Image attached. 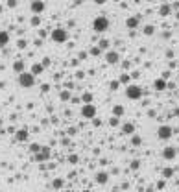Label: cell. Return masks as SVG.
I'll return each mask as SVG.
<instances>
[{"label":"cell","mask_w":179,"mask_h":192,"mask_svg":"<svg viewBox=\"0 0 179 192\" xmlns=\"http://www.w3.org/2000/svg\"><path fill=\"white\" fill-rule=\"evenodd\" d=\"M111 126H118V118H116V116L111 118Z\"/></svg>","instance_id":"f546056e"},{"label":"cell","mask_w":179,"mask_h":192,"mask_svg":"<svg viewBox=\"0 0 179 192\" xmlns=\"http://www.w3.org/2000/svg\"><path fill=\"white\" fill-rule=\"evenodd\" d=\"M54 187H55V189H61V187H63V181H61V179L54 181Z\"/></svg>","instance_id":"4316f807"},{"label":"cell","mask_w":179,"mask_h":192,"mask_svg":"<svg viewBox=\"0 0 179 192\" xmlns=\"http://www.w3.org/2000/svg\"><path fill=\"white\" fill-rule=\"evenodd\" d=\"M15 137H17V141L24 142V141H28V131H26V129H18V131L15 133Z\"/></svg>","instance_id":"5bb4252c"},{"label":"cell","mask_w":179,"mask_h":192,"mask_svg":"<svg viewBox=\"0 0 179 192\" xmlns=\"http://www.w3.org/2000/svg\"><path fill=\"white\" fill-rule=\"evenodd\" d=\"M107 179H109V174H107V172H98V174H96V183H98V185H105Z\"/></svg>","instance_id":"30bf717a"},{"label":"cell","mask_w":179,"mask_h":192,"mask_svg":"<svg viewBox=\"0 0 179 192\" xmlns=\"http://www.w3.org/2000/svg\"><path fill=\"white\" fill-rule=\"evenodd\" d=\"M170 11H172V7H170L168 4H165V6L161 7V15H163V17H168V15H170Z\"/></svg>","instance_id":"d6986e66"},{"label":"cell","mask_w":179,"mask_h":192,"mask_svg":"<svg viewBox=\"0 0 179 192\" xmlns=\"http://www.w3.org/2000/svg\"><path fill=\"white\" fill-rule=\"evenodd\" d=\"M52 39H54L55 43H65V41L68 39V33H67V30H63V28H55V30L52 31Z\"/></svg>","instance_id":"277c9868"},{"label":"cell","mask_w":179,"mask_h":192,"mask_svg":"<svg viewBox=\"0 0 179 192\" xmlns=\"http://www.w3.org/2000/svg\"><path fill=\"white\" fill-rule=\"evenodd\" d=\"M131 142H133L135 146H139V144H140V137H139V135H133V139H131Z\"/></svg>","instance_id":"484cf974"},{"label":"cell","mask_w":179,"mask_h":192,"mask_svg":"<svg viewBox=\"0 0 179 192\" xmlns=\"http://www.w3.org/2000/svg\"><path fill=\"white\" fill-rule=\"evenodd\" d=\"M126 26H128V28H131V30H135V28L139 26V17H128Z\"/></svg>","instance_id":"4fadbf2b"},{"label":"cell","mask_w":179,"mask_h":192,"mask_svg":"<svg viewBox=\"0 0 179 192\" xmlns=\"http://www.w3.org/2000/svg\"><path fill=\"white\" fill-rule=\"evenodd\" d=\"M118 85H120V81H113V83H111V89L115 91V89H118Z\"/></svg>","instance_id":"f1b7e54d"},{"label":"cell","mask_w":179,"mask_h":192,"mask_svg":"<svg viewBox=\"0 0 179 192\" xmlns=\"http://www.w3.org/2000/svg\"><path fill=\"white\" fill-rule=\"evenodd\" d=\"M176 155H177V150H176V148H172V146H168V148H165V150H163V159H166V161H172Z\"/></svg>","instance_id":"9c48e42d"},{"label":"cell","mask_w":179,"mask_h":192,"mask_svg":"<svg viewBox=\"0 0 179 192\" xmlns=\"http://www.w3.org/2000/svg\"><path fill=\"white\" fill-rule=\"evenodd\" d=\"M0 11H2V7H0Z\"/></svg>","instance_id":"8d00e7d4"},{"label":"cell","mask_w":179,"mask_h":192,"mask_svg":"<svg viewBox=\"0 0 179 192\" xmlns=\"http://www.w3.org/2000/svg\"><path fill=\"white\" fill-rule=\"evenodd\" d=\"M68 161H70V163H78V155H70Z\"/></svg>","instance_id":"1f68e13d"},{"label":"cell","mask_w":179,"mask_h":192,"mask_svg":"<svg viewBox=\"0 0 179 192\" xmlns=\"http://www.w3.org/2000/svg\"><path fill=\"white\" fill-rule=\"evenodd\" d=\"M144 33H146V35H153V33H155V28H153V26H146V28H144Z\"/></svg>","instance_id":"7402d4cb"},{"label":"cell","mask_w":179,"mask_h":192,"mask_svg":"<svg viewBox=\"0 0 179 192\" xmlns=\"http://www.w3.org/2000/svg\"><path fill=\"white\" fill-rule=\"evenodd\" d=\"M126 96H128L129 100H140V98H142V89H140L139 85H128Z\"/></svg>","instance_id":"3957f363"},{"label":"cell","mask_w":179,"mask_h":192,"mask_svg":"<svg viewBox=\"0 0 179 192\" xmlns=\"http://www.w3.org/2000/svg\"><path fill=\"white\" fill-rule=\"evenodd\" d=\"M30 9H31L35 15H39V13L44 11V2H43V0H33V2L30 4Z\"/></svg>","instance_id":"52a82bcc"},{"label":"cell","mask_w":179,"mask_h":192,"mask_svg":"<svg viewBox=\"0 0 179 192\" xmlns=\"http://www.w3.org/2000/svg\"><path fill=\"white\" fill-rule=\"evenodd\" d=\"M43 68H44L43 65H33V67H31V74H33V76H37L39 72H43Z\"/></svg>","instance_id":"ffe728a7"},{"label":"cell","mask_w":179,"mask_h":192,"mask_svg":"<svg viewBox=\"0 0 179 192\" xmlns=\"http://www.w3.org/2000/svg\"><path fill=\"white\" fill-rule=\"evenodd\" d=\"M9 43V33L7 31H0V46H6Z\"/></svg>","instance_id":"2e32d148"},{"label":"cell","mask_w":179,"mask_h":192,"mask_svg":"<svg viewBox=\"0 0 179 192\" xmlns=\"http://www.w3.org/2000/svg\"><path fill=\"white\" fill-rule=\"evenodd\" d=\"M113 115H115L116 118H120V116L124 115V107H122V105H115V107H113Z\"/></svg>","instance_id":"ac0fdd59"},{"label":"cell","mask_w":179,"mask_h":192,"mask_svg":"<svg viewBox=\"0 0 179 192\" xmlns=\"http://www.w3.org/2000/svg\"><path fill=\"white\" fill-rule=\"evenodd\" d=\"M13 70L18 72V74L24 72V63H22V61H15V63H13Z\"/></svg>","instance_id":"e0dca14e"},{"label":"cell","mask_w":179,"mask_h":192,"mask_svg":"<svg viewBox=\"0 0 179 192\" xmlns=\"http://www.w3.org/2000/svg\"><path fill=\"white\" fill-rule=\"evenodd\" d=\"M92 28H94V31H98V33L105 31V30L109 28V18H107V17H104V15L96 17V18H94V22H92Z\"/></svg>","instance_id":"7a4b0ae2"},{"label":"cell","mask_w":179,"mask_h":192,"mask_svg":"<svg viewBox=\"0 0 179 192\" xmlns=\"http://www.w3.org/2000/svg\"><path fill=\"white\" fill-rule=\"evenodd\" d=\"M122 131H124L126 135H133V133H135V126H133L131 122H128V124H124V128H122Z\"/></svg>","instance_id":"9a60e30c"},{"label":"cell","mask_w":179,"mask_h":192,"mask_svg":"<svg viewBox=\"0 0 179 192\" xmlns=\"http://www.w3.org/2000/svg\"><path fill=\"white\" fill-rule=\"evenodd\" d=\"M37 161H46V159H50V155H52V152H50V148L48 146H43L37 153Z\"/></svg>","instance_id":"ba28073f"},{"label":"cell","mask_w":179,"mask_h":192,"mask_svg":"<svg viewBox=\"0 0 179 192\" xmlns=\"http://www.w3.org/2000/svg\"><path fill=\"white\" fill-rule=\"evenodd\" d=\"M31 24L37 26V24H39V17H33V18H31Z\"/></svg>","instance_id":"4dcf8cb0"},{"label":"cell","mask_w":179,"mask_h":192,"mask_svg":"<svg viewBox=\"0 0 179 192\" xmlns=\"http://www.w3.org/2000/svg\"><path fill=\"white\" fill-rule=\"evenodd\" d=\"M172 128L170 126H159V129H157V137L161 139V141H168L170 137H172Z\"/></svg>","instance_id":"5b68a950"},{"label":"cell","mask_w":179,"mask_h":192,"mask_svg":"<svg viewBox=\"0 0 179 192\" xmlns=\"http://www.w3.org/2000/svg\"><path fill=\"white\" fill-rule=\"evenodd\" d=\"M172 176H174V170H172V168H165V170H163V178H165V179H168V178H172Z\"/></svg>","instance_id":"44dd1931"},{"label":"cell","mask_w":179,"mask_h":192,"mask_svg":"<svg viewBox=\"0 0 179 192\" xmlns=\"http://www.w3.org/2000/svg\"><path fill=\"white\" fill-rule=\"evenodd\" d=\"M120 81H124V83H128V81H129V76H128V74H124V76L120 78Z\"/></svg>","instance_id":"83f0119b"},{"label":"cell","mask_w":179,"mask_h":192,"mask_svg":"<svg viewBox=\"0 0 179 192\" xmlns=\"http://www.w3.org/2000/svg\"><path fill=\"white\" fill-rule=\"evenodd\" d=\"M94 2H96V4H98V6H102V4H105V2H107V0H94Z\"/></svg>","instance_id":"e575fe53"},{"label":"cell","mask_w":179,"mask_h":192,"mask_svg":"<svg viewBox=\"0 0 179 192\" xmlns=\"http://www.w3.org/2000/svg\"><path fill=\"white\" fill-rule=\"evenodd\" d=\"M83 102H85V104H91V102H92V94H91V92H85V94H83Z\"/></svg>","instance_id":"cb8c5ba5"},{"label":"cell","mask_w":179,"mask_h":192,"mask_svg":"<svg viewBox=\"0 0 179 192\" xmlns=\"http://www.w3.org/2000/svg\"><path fill=\"white\" fill-rule=\"evenodd\" d=\"M7 6H9V7H15V6H17V2H15V0H9V4H7Z\"/></svg>","instance_id":"d6a6232c"},{"label":"cell","mask_w":179,"mask_h":192,"mask_svg":"<svg viewBox=\"0 0 179 192\" xmlns=\"http://www.w3.org/2000/svg\"><path fill=\"white\" fill-rule=\"evenodd\" d=\"M81 115H83L85 118H94V116H96V107H94L92 104H85V105L81 107Z\"/></svg>","instance_id":"8992f818"},{"label":"cell","mask_w":179,"mask_h":192,"mask_svg":"<svg viewBox=\"0 0 179 192\" xmlns=\"http://www.w3.org/2000/svg\"><path fill=\"white\" fill-rule=\"evenodd\" d=\"M83 192H91V190H83Z\"/></svg>","instance_id":"d590c367"},{"label":"cell","mask_w":179,"mask_h":192,"mask_svg":"<svg viewBox=\"0 0 179 192\" xmlns=\"http://www.w3.org/2000/svg\"><path fill=\"white\" fill-rule=\"evenodd\" d=\"M157 187H159V189H165V179H163V181H159V183H157Z\"/></svg>","instance_id":"836d02e7"},{"label":"cell","mask_w":179,"mask_h":192,"mask_svg":"<svg viewBox=\"0 0 179 192\" xmlns=\"http://www.w3.org/2000/svg\"><path fill=\"white\" fill-rule=\"evenodd\" d=\"M105 61H107L109 65H115V63H118V54H116V52H107V55H105Z\"/></svg>","instance_id":"8fae6325"},{"label":"cell","mask_w":179,"mask_h":192,"mask_svg":"<svg viewBox=\"0 0 179 192\" xmlns=\"http://www.w3.org/2000/svg\"><path fill=\"white\" fill-rule=\"evenodd\" d=\"M98 46H100V50H105V48H109V41H107V39H104V41H100V44H98Z\"/></svg>","instance_id":"603a6c76"},{"label":"cell","mask_w":179,"mask_h":192,"mask_svg":"<svg viewBox=\"0 0 179 192\" xmlns=\"http://www.w3.org/2000/svg\"><path fill=\"white\" fill-rule=\"evenodd\" d=\"M39 150H41V146H39V144H37V142H33V144H31V146H30V152H31V153H37V152H39Z\"/></svg>","instance_id":"d4e9b609"},{"label":"cell","mask_w":179,"mask_h":192,"mask_svg":"<svg viewBox=\"0 0 179 192\" xmlns=\"http://www.w3.org/2000/svg\"><path fill=\"white\" fill-rule=\"evenodd\" d=\"M153 87H155V91H166V81H165V78H159V80H155V83H153Z\"/></svg>","instance_id":"7c38bea8"},{"label":"cell","mask_w":179,"mask_h":192,"mask_svg":"<svg viewBox=\"0 0 179 192\" xmlns=\"http://www.w3.org/2000/svg\"><path fill=\"white\" fill-rule=\"evenodd\" d=\"M18 83H20V87L30 89V87L35 85V76H33L31 72H20V74H18Z\"/></svg>","instance_id":"6da1fadb"}]
</instances>
